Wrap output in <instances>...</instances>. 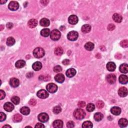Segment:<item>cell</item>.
Here are the masks:
<instances>
[{
  "label": "cell",
  "instance_id": "cell-1",
  "mask_svg": "<svg viewBox=\"0 0 128 128\" xmlns=\"http://www.w3.org/2000/svg\"><path fill=\"white\" fill-rule=\"evenodd\" d=\"M86 115L85 112L81 109H77L74 112V116L75 119L77 120H82L83 119Z\"/></svg>",
  "mask_w": 128,
  "mask_h": 128
},
{
  "label": "cell",
  "instance_id": "cell-2",
  "mask_svg": "<svg viewBox=\"0 0 128 128\" xmlns=\"http://www.w3.org/2000/svg\"><path fill=\"white\" fill-rule=\"evenodd\" d=\"M45 54L44 50L41 48H37L34 50L33 55L36 58H41L43 57Z\"/></svg>",
  "mask_w": 128,
  "mask_h": 128
},
{
  "label": "cell",
  "instance_id": "cell-3",
  "mask_svg": "<svg viewBox=\"0 0 128 128\" xmlns=\"http://www.w3.org/2000/svg\"><path fill=\"white\" fill-rule=\"evenodd\" d=\"M61 33L58 30H54L50 33V37L53 41H58L61 37Z\"/></svg>",
  "mask_w": 128,
  "mask_h": 128
},
{
  "label": "cell",
  "instance_id": "cell-4",
  "mask_svg": "<svg viewBox=\"0 0 128 128\" xmlns=\"http://www.w3.org/2000/svg\"><path fill=\"white\" fill-rule=\"evenodd\" d=\"M79 34L76 31H73L71 32H69L67 35V38L68 40L71 41H74L77 40L78 38Z\"/></svg>",
  "mask_w": 128,
  "mask_h": 128
},
{
  "label": "cell",
  "instance_id": "cell-5",
  "mask_svg": "<svg viewBox=\"0 0 128 128\" xmlns=\"http://www.w3.org/2000/svg\"><path fill=\"white\" fill-rule=\"evenodd\" d=\"M46 89L49 92L51 93H54L57 92L58 90V86L54 83H50L47 85Z\"/></svg>",
  "mask_w": 128,
  "mask_h": 128
},
{
  "label": "cell",
  "instance_id": "cell-6",
  "mask_svg": "<svg viewBox=\"0 0 128 128\" xmlns=\"http://www.w3.org/2000/svg\"><path fill=\"white\" fill-rule=\"evenodd\" d=\"M38 118L39 121H40L42 123L47 122L48 121L49 119L48 115L45 113H42L39 115Z\"/></svg>",
  "mask_w": 128,
  "mask_h": 128
},
{
  "label": "cell",
  "instance_id": "cell-7",
  "mask_svg": "<svg viewBox=\"0 0 128 128\" xmlns=\"http://www.w3.org/2000/svg\"><path fill=\"white\" fill-rule=\"evenodd\" d=\"M37 95L39 98L46 99L49 97V93L45 90H41L38 92Z\"/></svg>",
  "mask_w": 128,
  "mask_h": 128
},
{
  "label": "cell",
  "instance_id": "cell-8",
  "mask_svg": "<svg viewBox=\"0 0 128 128\" xmlns=\"http://www.w3.org/2000/svg\"><path fill=\"white\" fill-rule=\"evenodd\" d=\"M8 8L11 11H16L19 9V4L16 1H11L8 5Z\"/></svg>",
  "mask_w": 128,
  "mask_h": 128
},
{
  "label": "cell",
  "instance_id": "cell-9",
  "mask_svg": "<svg viewBox=\"0 0 128 128\" xmlns=\"http://www.w3.org/2000/svg\"><path fill=\"white\" fill-rule=\"evenodd\" d=\"M78 18L76 15H71L68 19V22L71 25H76L78 22Z\"/></svg>",
  "mask_w": 128,
  "mask_h": 128
},
{
  "label": "cell",
  "instance_id": "cell-10",
  "mask_svg": "<svg viewBox=\"0 0 128 128\" xmlns=\"http://www.w3.org/2000/svg\"><path fill=\"white\" fill-rule=\"evenodd\" d=\"M4 110L7 112H10L14 110V106L13 105V104L12 103H11L10 102H7L4 104Z\"/></svg>",
  "mask_w": 128,
  "mask_h": 128
},
{
  "label": "cell",
  "instance_id": "cell-11",
  "mask_svg": "<svg viewBox=\"0 0 128 128\" xmlns=\"http://www.w3.org/2000/svg\"><path fill=\"white\" fill-rule=\"evenodd\" d=\"M118 94L121 97H125L128 95V90L125 87L120 88L118 90Z\"/></svg>",
  "mask_w": 128,
  "mask_h": 128
},
{
  "label": "cell",
  "instance_id": "cell-12",
  "mask_svg": "<svg viewBox=\"0 0 128 128\" xmlns=\"http://www.w3.org/2000/svg\"><path fill=\"white\" fill-rule=\"evenodd\" d=\"M19 84H20V81L19 79L15 78H11L10 80V85L12 87L16 88L19 86Z\"/></svg>",
  "mask_w": 128,
  "mask_h": 128
},
{
  "label": "cell",
  "instance_id": "cell-13",
  "mask_svg": "<svg viewBox=\"0 0 128 128\" xmlns=\"http://www.w3.org/2000/svg\"><path fill=\"white\" fill-rule=\"evenodd\" d=\"M106 79L107 82L109 83H110V84H113L115 83L116 81V76L113 74H111L107 76Z\"/></svg>",
  "mask_w": 128,
  "mask_h": 128
},
{
  "label": "cell",
  "instance_id": "cell-14",
  "mask_svg": "<svg viewBox=\"0 0 128 128\" xmlns=\"http://www.w3.org/2000/svg\"><path fill=\"white\" fill-rule=\"evenodd\" d=\"M55 80L57 82L59 83H62L65 81L64 75L62 74H58L55 77Z\"/></svg>",
  "mask_w": 128,
  "mask_h": 128
},
{
  "label": "cell",
  "instance_id": "cell-15",
  "mask_svg": "<svg viewBox=\"0 0 128 128\" xmlns=\"http://www.w3.org/2000/svg\"><path fill=\"white\" fill-rule=\"evenodd\" d=\"M76 70L75 69L73 68H70L68 69L66 71V74L67 76L69 78H72L74 76H75L76 74Z\"/></svg>",
  "mask_w": 128,
  "mask_h": 128
},
{
  "label": "cell",
  "instance_id": "cell-16",
  "mask_svg": "<svg viewBox=\"0 0 128 128\" xmlns=\"http://www.w3.org/2000/svg\"><path fill=\"white\" fill-rule=\"evenodd\" d=\"M53 126L55 128H62L63 127V122L61 120H57L53 122Z\"/></svg>",
  "mask_w": 128,
  "mask_h": 128
},
{
  "label": "cell",
  "instance_id": "cell-17",
  "mask_svg": "<svg viewBox=\"0 0 128 128\" xmlns=\"http://www.w3.org/2000/svg\"><path fill=\"white\" fill-rule=\"evenodd\" d=\"M111 112L112 114L118 116L121 113V109L118 107H114L111 109Z\"/></svg>",
  "mask_w": 128,
  "mask_h": 128
},
{
  "label": "cell",
  "instance_id": "cell-18",
  "mask_svg": "<svg viewBox=\"0 0 128 128\" xmlns=\"http://www.w3.org/2000/svg\"><path fill=\"white\" fill-rule=\"evenodd\" d=\"M107 68L108 71L110 72H113L116 70V65L114 62H110L107 65Z\"/></svg>",
  "mask_w": 128,
  "mask_h": 128
},
{
  "label": "cell",
  "instance_id": "cell-19",
  "mask_svg": "<svg viewBox=\"0 0 128 128\" xmlns=\"http://www.w3.org/2000/svg\"><path fill=\"white\" fill-rule=\"evenodd\" d=\"M32 68L34 69V70L36 71H38L42 69V64L40 62H36L33 64Z\"/></svg>",
  "mask_w": 128,
  "mask_h": 128
},
{
  "label": "cell",
  "instance_id": "cell-20",
  "mask_svg": "<svg viewBox=\"0 0 128 128\" xmlns=\"http://www.w3.org/2000/svg\"><path fill=\"white\" fill-rule=\"evenodd\" d=\"M28 24L30 28H34L37 26L38 22L36 20V19H31V20H29V21L28 22Z\"/></svg>",
  "mask_w": 128,
  "mask_h": 128
},
{
  "label": "cell",
  "instance_id": "cell-21",
  "mask_svg": "<svg viewBox=\"0 0 128 128\" xmlns=\"http://www.w3.org/2000/svg\"><path fill=\"white\" fill-rule=\"evenodd\" d=\"M113 19L115 22L120 23L122 21L123 18L121 15L117 13H115L113 16Z\"/></svg>",
  "mask_w": 128,
  "mask_h": 128
},
{
  "label": "cell",
  "instance_id": "cell-22",
  "mask_svg": "<svg viewBox=\"0 0 128 128\" xmlns=\"http://www.w3.org/2000/svg\"><path fill=\"white\" fill-rule=\"evenodd\" d=\"M82 31L84 33H88L91 30V26L89 24H85L82 27Z\"/></svg>",
  "mask_w": 128,
  "mask_h": 128
},
{
  "label": "cell",
  "instance_id": "cell-23",
  "mask_svg": "<svg viewBox=\"0 0 128 128\" xmlns=\"http://www.w3.org/2000/svg\"><path fill=\"white\" fill-rule=\"evenodd\" d=\"M50 21L47 18H43L40 20V24L42 27H48L50 25Z\"/></svg>",
  "mask_w": 128,
  "mask_h": 128
},
{
  "label": "cell",
  "instance_id": "cell-24",
  "mask_svg": "<svg viewBox=\"0 0 128 128\" xmlns=\"http://www.w3.org/2000/svg\"><path fill=\"white\" fill-rule=\"evenodd\" d=\"M26 65V62L24 60H20L18 61L15 64V66L18 69H21L24 67Z\"/></svg>",
  "mask_w": 128,
  "mask_h": 128
},
{
  "label": "cell",
  "instance_id": "cell-25",
  "mask_svg": "<svg viewBox=\"0 0 128 128\" xmlns=\"http://www.w3.org/2000/svg\"><path fill=\"white\" fill-rule=\"evenodd\" d=\"M128 124V120L126 119L122 118L120 119L119 121V125L121 128H124L127 127Z\"/></svg>",
  "mask_w": 128,
  "mask_h": 128
},
{
  "label": "cell",
  "instance_id": "cell-26",
  "mask_svg": "<svg viewBox=\"0 0 128 128\" xmlns=\"http://www.w3.org/2000/svg\"><path fill=\"white\" fill-rule=\"evenodd\" d=\"M119 70L120 72L122 73L127 74L128 72V65L126 64H122L120 66Z\"/></svg>",
  "mask_w": 128,
  "mask_h": 128
},
{
  "label": "cell",
  "instance_id": "cell-27",
  "mask_svg": "<svg viewBox=\"0 0 128 128\" xmlns=\"http://www.w3.org/2000/svg\"><path fill=\"white\" fill-rule=\"evenodd\" d=\"M119 82L122 84H126L128 82V78L126 75H121L119 77Z\"/></svg>",
  "mask_w": 128,
  "mask_h": 128
},
{
  "label": "cell",
  "instance_id": "cell-28",
  "mask_svg": "<svg viewBox=\"0 0 128 128\" xmlns=\"http://www.w3.org/2000/svg\"><path fill=\"white\" fill-rule=\"evenodd\" d=\"M20 112L24 115H28L30 113V109L27 107H23L21 108Z\"/></svg>",
  "mask_w": 128,
  "mask_h": 128
},
{
  "label": "cell",
  "instance_id": "cell-29",
  "mask_svg": "<svg viewBox=\"0 0 128 128\" xmlns=\"http://www.w3.org/2000/svg\"><path fill=\"white\" fill-rule=\"evenodd\" d=\"M94 44L91 42H88L85 44V48L89 51H91L94 48Z\"/></svg>",
  "mask_w": 128,
  "mask_h": 128
},
{
  "label": "cell",
  "instance_id": "cell-30",
  "mask_svg": "<svg viewBox=\"0 0 128 128\" xmlns=\"http://www.w3.org/2000/svg\"><path fill=\"white\" fill-rule=\"evenodd\" d=\"M103 117H104L102 113H99V112L95 114L94 116V119L97 122H99L100 121H101V120L103 119Z\"/></svg>",
  "mask_w": 128,
  "mask_h": 128
},
{
  "label": "cell",
  "instance_id": "cell-31",
  "mask_svg": "<svg viewBox=\"0 0 128 128\" xmlns=\"http://www.w3.org/2000/svg\"><path fill=\"white\" fill-rule=\"evenodd\" d=\"M50 34V30L49 29H44L41 31V35L44 37H48Z\"/></svg>",
  "mask_w": 128,
  "mask_h": 128
},
{
  "label": "cell",
  "instance_id": "cell-32",
  "mask_svg": "<svg viewBox=\"0 0 128 128\" xmlns=\"http://www.w3.org/2000/svg\"><path fill=\"white\" fill-rule=\"evenodd\" d=\"M54 52L57 56H61L63 54V49L60 47H58L55 49Z\"/></svg>",
  "mask_w": 128,
  "mask_h": 128
},
{
  "label": "cell",
  "instance_id": "cell-33",
  "mask_svg": "<svg viewBox=\"0 0 128 128\" xmlns=\"http://www.w3.org/2000/svg\"><path fill=\"white\" fill-rule=\"evenodd\" d=\"M15 43V40L13 37H9L7 39V44L9 46H12Z\"/></svg>",
  "mask_w": 128,
  "mask_h": 128
},
{
  "label": "cell",
  "instance_id": "cell-34",
  "mask_svg": "<svg viewBox=\"0 0 128 128\" xmlns=\"http://www.w3.org/2000/svg\"><path fill=\"white\" fill-rule=\"evenodd\" d=\"M11 101L16 105H17L20 102V99L17 96H13L11 98Z\"/></svg>",
  "mask_w": 128,
  "mask_h": 128
},
{
  "label": "cell",
  "instance_id": "cell-35",
  "mask_svg": "<svg viewBox=\"0 0 128 128\" xmlns=\"http://www.w3.org/2000/svg\"><path fill=\"white\" fill-rule=\"evenodd\" d=\"M13 120H14V121L16 123L20 122L22 120V116L19 114L15 115L14 116Z\"/></svg>",
  "mask_w": 128,
  "mask_h": 128
},
{
  "label": "cell",
  "instance_id": "cell-36",
  "mask_svg": "<svg viewBox=\"0 0 128 128\" xmlns=\"http://www.w3.org/2000/svg\"><path fill=\"white\" fill-rule=\"evenodd\" d=\"M83 128H91L93 127V124L90 121L85 122L82 125Z\"/></svg>",
  "mask_w": 128,
  "mask_h": 128
},
{
  "label": "cell",
  "instance_id": "cell-37",
  "mask_svg": "<svg viewBox=\"0 0 128 128\" xmlns=\"http://www.w3.org/2000/svg\"><path fill=\"white\" fill-rule=\"evenodd\" d=\"M95 109V106L92 103H90L87 105L86 109L88 112H93V111H94Z\"/></svg>",
  "mask_w": 128,
  "mask_h": 128
},
{
  "label": "cell",
  "instance_id": "cell-38",
  "mask_svg": "<svg viewBox=\"0 0 128 128\" xmlns=\"http://www.w3.org/2000/svg\"><path fill=\"white\" fill-rule=\"evenodd\" d=\"M96 106L98 109H101L104 106V103L102 101H98L96 103Z\"/></svg>",
  "mask_w": 128,
  "mask_h": 128
},
{
  "label": "cell",
  "instance_id": "cell-39",
  "mask_svg": "<svg viewBox=\"0 0 128 128\" xmlns=\"http://www.w3.org/2000/svg\"><path fill=\"white\" fill-rule=\"evenodd\" d=\"M50 76L49 75H41L39 77V79L42 81H48L50 80Z\"/></svg>",
  "mask_w": 128,
  "mask_h": 128
},
{
  "label": "cell",
  "instance_id": "cell-40",
  "mask_svg": "<svg viewBox=\"0 0 128 128\" xmlns=\"http://www.w3.org/2000/svg\"><path fill=\"white\" fill-rule=\"evenodd\" d=\"M62 111V109L60 106H56L53 109V112L55 114H59Z\"/></svg>",
  "mask_w": 128,
  "mask_h": 128
},
{
  "label": "cell",
  "instance_id": "cell-41",
  "mask_svg": "<svg viewBox=\"0 0 128 128\" xmlns=\"http://www.w3.org/2000/svg\"><path fill=\"white\" fill-rule=\"evenodd\" d=\"M120 45L123 48H127L128 47V41L127 40H123L120 43Z\"/></svg>",
  "mask_w": 128,
  "mask_h": 128
},
{
  "label": "cell",
  "instance_id": "cell-42",
  "mask_svg": "<svg viewBox=\"0 0 128 128\" xmlns=\"http://www.w3.org/2000/svg\"><path fill=\"white\" fill-rule=\"evenodd\" d=\"M62 70V67L59 65H57L54 68V71L56 73H59L61 72Z\"/></svg>",
  "mask_w": 128,
  "mask_h": 128
},
{
  "label": "cell",
  "instance_id": "cell-43",
  "mask_svg": "<svg viewBox=\"0 0 128 128\" xmlns=\"http://www.w3.org/2000/svg\"><path fill=\"white\" fill-rule=\"evenodd\" d=\"M6 119V115L5 113H3V112H1L0 113V121L3 122L5 121Z\"/></svg>",
  "mask_w": 128,
  "mask_h": 128
},
{
  "label": "cell",
  "instance_id": "cell-44",
  "mask_svg": "<svg viewBox=\"0 0 128 128\" xmlns=\"http://www.w3.org/2000/svg\"><path fill=\"white\" fill-rule=\"evenodd\" d=\"M78 106L80 108H83L86 106V103L84 101H80L78 104Z\"/></svg>",
  "mask_w": 128,
  "mask_h": 128
},
{
  "label": "cell",
  "instance_id": "cell-45",
  "mask_svg": "<svg viewBox=\"0 0 128 128\" xmlns=\"http://www.w3.org/2000/svg\"><path fill=\"white\" fill-rule=\"evenodd\" d=\"M115 29V26L113 24H110L108 26V30L109 31H113Z\"/></svg>",
  "mask_w": 128,
  "mask_h": 128
},
{
  "label": "cell",
  "instance_id": "cell-46",
  "mask_svg": "<svg viewBox=\"0 0 128 128\" xmlns=\"http://www.w3.org/2000/svg\"><path fill=\"white\" fill-rule=\"evenodd\" d=\"M6 96V94L5 92L1 90H0V99L3 100V99H4Z\"/></svg>",
  "mask_w": 128,
  "mask_h": 128
},
{
  "label": "cell",
  "instance_id": "cell-47",
  "mask_svg": "<svg viewBox=\"0 0 128 128\" xmlns=\"http://www.w3.org/2000/svg\"><path fill=\"white\" fill-rule=\"evenodd\" d=\"M36 103H37V102H36V100L35 99H31L29 102L30 105L31 106H35Z\"/></svg>",
  "mask_w": 128,
  "mask_h": 128
},
{
  "label": "cell",
  "instance_id": "cell-48",
  "mask_svg": "<svg viewBox=\"0 0 128 128\" xmlns=\"http://www.w3.org/2000/svg\"><path fill=\"white\" fill-rule=\"evenodd\" d=\"M67 126L68 128H74V126H75L74 123L72 121H69V122L67 123Z\"/></svg>",
  "mask_w": 128,
  "mask_h": 128
},
{
  "label": "cell",
  "instance_id": "cell-49",
  "mask_svg": "<svg viewBox=\"0 0 128 128\" xmlns=\"http://www.w3.org/2000/svg\"><path fill=\"white\" fill-rule=\"evenodd\" d=\"M36 128H45V126L41 123H37L35 126Z\"/></svg>",
  "mask_w": 128,
  "mask_h": 128
},
{
  "label": "cell",
  "instance_id": "cell-50",
  "mask_svg": "<svg viewBox=\"0 0 128 128\" xmlns=\"http://www.w3.org/2000/svg\"><path fill=\"white\" fill-rule=\"evenodd\" d=\"M62 63L65 65H68L70 64V60L68 59H65L63 61Z\"/></svg>",
  "mask_w": 128,
  "mask_h": 128
},
{
  "label": "cell",
  "instance_id": "cell-51",
  "mask_svg": "<svg viewBox=\"0 0 128 128\" xmlns=\"http://www.w3.org/2000/svg\"><path fill=\"white\" fill-rule=\"evenodd\" d=\"M6 26L7 27V28L10 29L11 28H12V27H13V24L12 23H7Z\"/></svg>",
  "mask_w": 128,
  "mask_h": 128
},
{
  "label": "cell",
  "instance_id": "cell-52",
  "mask_svg": "<svg viewBox=\"0 0 128 128\" xmlns=\"http://www.w3.org/2000/svg\"><path fill=\"white\" fill-rule=\"evenodd\" d=\"M41 3L43 5H47L48 4L49 1H41Z\"/></svg>",
  "mask_w": 128,
  "mask_h": 128
},
{
  "label": "cell",
  "instance_id": "cell-53",
  "mask_svg": "<svg viewBox=\"0 0 128 128\" xmlns=\"http://www.w3.org/2000/svg\"><path fill=\"white\" fill-rule=\"evenodd\" d=\"M7 2V1H3V0H1V1H0V3H1V4L3 5V4H4L6 3Z\"/></svg>",
  "mask_w": 128,
  "mask_h": 128
},
{
  "label": "cell",
  "instance_id": "cell-54",
  "mask_svg": "<svg viewBox=\"0 0 128 128\" xmlns=\"http://www.w3.org/2000/svg\"><path fill=\"white\" fill-rule=\"evenodd\" d=\"M11 128V127L9 125H5L3 127V128Z\"/></svg>",
  "mask_w": 128,
  "mask_h": 128
},
{
  "label": "cell",
  "instance_id": "cell-55",
  "mask_svg": "<svg viewBox=\"0 0 128 128\" xmlns=\"http://www.w3.org/2000/svg\"><path fill=\"white\" fill-rule=\"evenodd\" d=\"M0 27H1V29H0V30H1V31H2L4 28V26H3L2 25H1V26H0Z\"/></svg>",
  "mask_w": 128,
  "mask_h": 128
}]
</instances>
